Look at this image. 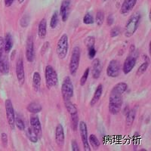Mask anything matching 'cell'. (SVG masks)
I'll use <instances>...</instances> for the list:
<instances>
[{
    "label": "cell",
    "instance_id": "46",
    "mask_svg": "<svg viewBox=\"0 0 151 151\" xmlns=\"http://www.w3.org/2000/svg\"><path fill=\"white\" fill-rule=\"evenodd\" d=\"M103 2H106V1H107V0H102Z\"/></svg>",
    "mask_w": 151,
    "mask_h": 151
},
{
    "label": "cell",
    "instance_id": "16",
    "mask_svg": "<svg viewBox=\"0 0 151 151\" xmlns=\"http://www.w3.org/2000/svg\"><path fill=\"white\" fill-rule=\"evenodd\" d=\"M136 64V58L133 55H129V57L126 58L125 60V62L123 64V67H122V70H123L124 74H128L133 70Z\"/></svg>",
    "mask_w": 151,
    "mask_h": 151
},
{
    "label": "cell",
    "instance_id": "39",
    "mask_svg": "<svg viewBox=\"0 0 151 151\" xmlns=\"http://www.w3.org/2000/svg\"><path fill=\"white\" fill-rule=\"evenodd\" d=\"M1 140L3 144L4 147H6L8 144V135L6 133H2L1 134Z\"/></svg>",
    "mask_w": 151,
    "mask_h": 151
},
{
    "label": "cell",
    "instance_id": "2",
    "mask_svg": "<svg viewBox=\"0 0 151 151\" xmlns=\"http://www.w3.org/2000/svg\"><path fill=\"white\" fill-rule=\"evenodd\" d=\"M141 18V15L139 12H135L129 17L124 29V35L125 37H132L134 34L139 26Z\"/></svg>",
    "mask_w": 151,
    "mask_h": 151
},
{
    "label": "cell",
    "instance_id": "32",
    "mask_svg": "<svg viewBox=\"0 0 151 151\" xmlns=\"http://www.w3.org/2000/svg\"><path fill=\"white\" fill-rule=\"evenodd\" d=\"M94 44H95V39L94 36H88L85 40V45H86L88 49L91 47H94Z\"/></svg>",
    "mask_w": 151,
    "mask_h": 151
},
{
    "label": "cell",
    "instance_id": "1",
    "mask_svg": "<svg viewBox=\"0 0 151 151\" xmlns=\"http://www.w3.org/2000/svg\"><path fill=\"white\" fill-rule=\"evenodd\" d=\"M127 88L128 84L123 82L117 83L112 88L109 98V111L113 115H116L120 112L122 105V96Z\"/></svg>",
    "mask_w": 151,
    "mask_h": 151
},
{
    "label": "cell",
    "instance_id": "18",
    "mask_svg": "<svg viewBox=\"0 0 151 151\" xmlns=\"http://www.w3.org/2000/svg\"><path fill=\"white\" fill-rule=\"evenodd\" d=\"M101 62L98 58H95L93 60L92 63V70H91V73H92V76L94 79H97L100 77L101 76Z\"/></svg>",
    "mask_w": 151,
    "mask_h": 151
},
{
    "label": "cell",
    "instance_id": "5",
    "mask_svg": "<svg viewBox=\"0 0 151 151\" xmlns=\"http://www.w3.org/2000/svg\"><path fill=\"white\" fill-rule=\"evenodd\" d=\"M45 83L48 88H52L57 86L58 83V74L55 71V69L51 65L46 66L45 70Z\"/></svg>",
    "mask_w": 151,
    "mask_h": 151
},
{
    "label": "cell",
    "instance_id": "34",
    "mask_svg": "<svg viewBox=\"0 0 151 151\" xmlns=\"http://www.w3.org/2000/svg\"><path fill=\"white\" fill-rule=\"evenodd\" d=\"M90 73V68L89 67H87L86 69V70H85L84 73L83 75L82 76V77L80 79V86H85V84L86 83V81H87L88 77V76H89Z\"/></svg>",
    "mask_w": 151,
    "mask_h": 151
},
{
    "label": "cell",
    "instance_id": "17",
    "mask_svg": "<svg viewBox=\"0 0 151 151\" xmlns=\"http://www.w3.org/2000/svg\"><path fill=\"white\" fill-rule=\"evenodd\" d=\"M137 0H124L120 9V13L123 15L129 14L134 9Z\"/></svg>",
    "mask_w": 151,
    "mask_h": 151
},
{
    "label": "cell",
    "instance_id": "4",
    "mask_svg": "<svg viewBox=\"0 0 151 151\" xmlns=\"http://www.w3.org/2000/svg\"><path fill=\"white\" fill-rule=\"evenodd\" d=\"M81 51L79 47L76 46L73 48L72 55H71L70 61L69 64V70L72 76H75L78 69H79V63H80Z\"/></svg>",
    "mask_w": 151,
    "mask_h": 151
},
{
    "label": "cell",
    "instance_id": "43",
    "mask_svg": "<svg viewBox=\"0 0 151 151\" xmlns=\"http://www.w3.org/2000/svg\"><path fill=\"white\" fill-rule=\"evenodd\" d=\"M14 0H5V5L6 7H10L14 3Z\"/></svg>",
    "mask_w": 151,
    "mask_h": 151
},
{
    "label": "cell",
    "instance_id": "8",
    "mask_svg": "<svg viewBox=\"0 0 151 151\" xmlns=\"http://www.w3.org/2000/svg\"><path fill=\"white\" fill-rule=\"evenodd\" d=\"M5 106L8 123H9L11 129L14 130L15 128V113H14V110L12 101L10 99L5 100Z\"/></svg>",
    "mask_w": 151,
    "mask_h": 151
},
{
    "label": "cell",
    "instance_id": "37",
    "mask_svg": "<svg viewBox=\"0 0 151 151\" xmlns=\"http://www.w3.org/2000/svg\"><path fill=\"white\" fill-rule=\"evenodd\" d=\"M96 54H97V51L94 47H91V48L88 49V58L89 59H91V60L94 59V58H95Z\"/></svg>",
    "mask_w": 151,
    "mask_h": 151
},
{
    "label": "cell",
    "instance_id": "27",
    "mask_svg": "<svg viewBox=\"0 0 151 151\" xmlns=\"http://www.w3.org/2000/svg\"><path fill=\"white\" fill-rule=\"evenodd\" d=\"M27 136L28 139L33 143H36L39 139L36 134L34 132V131L31 129V127H29L27 130Z\"/></svg>",
    "mask_w": 151,
    "mask_h": 151
},
{
    "label": "cell",
    "instance_id": "25",
    "mask_svg": "<svg viewBox=\"0 0 151 151\" xmlns=\"http://www.w3.org/2000/svg\"><path fill=\"white\" fill-rule=\"evenodd\" d=\"M125 116H126V118H125V124H126V126H127V127H131L132 125V124H133V122H134V119H135V110H129Z\"/></svg>",
    "mask_w": 151,
    "mask_h": 151
},
{
    "label": "cell",
    "instance_id": "30",
    "mask_svg": "<svg viewBox=\"0 0 151 151\" xmlns=\"http://www.w3.org/2000/svg\"><path fill=\"white\" fill-rule=\"evenodd\" d=\"M104 21V12L103 11H98L96 14V19L95 22L98 24V26L101 27L103 24Z\"/></svg>",
    "mask_w": 151,
    "mask_h": 151
},
{
    "label": "cell",
    "instance_id": "15",
    "mask_svg": "<svg viewBox=\"0 0 151 151\" xmlns=\"http://www.w3.org/2000/svg\"><path fill=\"white\" fill-rule=\"evenodd\" d=\"M70 0L63 1L60 8V15L63 22H66L67 21L70 14Z\"/></svg>",
    "mask_w": 151,
    "mask_h": 151
},
{
    "label": "cell",
    "instance_id": "26",
    "mask_svg": "<svg viewBox=\"0 0 151 151\" xmlns=\"http://www.w3.org/2000/svg\"><path fill=\"white\" fill-rule=\"evenodd\" d=\"M88 143H89V145H91L92 147V148H94V150H98L100 147V143L99 140H98V137L94 135V134H91V135L88 137Z\"/></svg>",
    "mask_w": 151,
    "mask_h": 151
},
{
    "label": "cell",
    "instance_id": "38",
    "mask_svg": "<svg viewBox=\"0 0 151 151\" xmlns=\"http://www.w3.org/2000/svg\"><path fill=\"white\" fill-rule=\"evenodd\" d=\"M4 52V39L0 36V58L3 57Z\"/></svg>",
    "mask_w": 151,
    "mask_h": 151
},
{
    "label": "cell",
    "instance_id": "6",
    "mask_svg": "<svg viewBox=\"0 0 151 151\" xmlns=\"http://www.w3.org/2000/svg\"><path fill=\"white\" fill-rule=\"evenodd\" d=\"M69 43L68 36L67 34H63L59 39L58 44H57L56 52L57 55L60 59H64L67 57L68 52Z\"/></svg>",
    "mask_w": 151,
    "mask_h": 151
},
{
    "label": "cell",
    "instance_id": "11",
    "mask_svg": "<svg viewBox=\"0 0 151 151\" xmlns=\"http://www.w3.org/2000/svg\"><path fill=\"white\" fill-rule=\"evenodd\" d=\"M26 58L27 60L29 63L34 60L35 52H34V43H33V37L29 36L27 38L26 44Z\"/></svg>",
    "mask_w": 151,
    "mask_h": 151
},
{
    "label": "cell",
    "instance_id": "36",
    "mask_svg": "<svg viewBox=\"0 0 151 151\" xmlns=\"http://www.w3.org/2000/svg\"><path fill=\"white\" fill-rule=\"evenodd\" d=\"M120 33H121V29L119 27H113V29L110 30V36H111L112 38L116 37V36H118Z\"/></svg>",
    "mask_w": 151,
    "mask_h": 151
},
{
    "label": "cell",
    "instance_id": "14",
    "mask_svg": "<svg viewBox=\"0 0 151 151\" xmlns=\"http://www.w3.org/2000/svg\"><path fill=\"white\" fill-rule=\"evenodd\" d=\"M29 123H30L31 129L34 131L38 138H40L42 136V125L41 122H40V118L38 116L30 117Z\"/></svg>",
    "mask_w": 151,
    "mask_h": 151
},
{
    "label": "cell",
    "instance_id": "28",
    "mask_svg": "<svg viewBox=\"0 0 151 151\" xmlns=\"http://www.w3.org/2000/svg\"><path fill=\"white\" fill-rule=\"evenodd\" d=\"M149 64V61H145L144 63H143V64L140 66L139 68L137 69V72H136V76H142L148 69Z\"/></svg>",
    "mask_w": 151,
    "mask_h": 151
},
{
    "label": "cell",
    "instance_id": "13",
    "mask_svg": "<svg viewBox=\"0 0 151 151\" xmlns=\"http://www.w3.org/2000/svg\"><path fill=\"white\" fill-rule=\"evenodd\" d=\"M55 140L59 147H62L64 146L65 142V134H64V127L61 124H58L57 125L55 129Z\"/></svg>",
    "mask_w": 151,
    "mask_h": 151
},
{
    "label": "cell",
    "instance_id": "44",
    "mask_svg": "<svg viewBox=\"0 0 151 151\" xmlns=\"http://www.w3.org/2000/svg\"><path fill=\"white\" fill-rule=\"evenodd\" d=\"M134 50H135V47H134V45H132L130 47V50H129V52H134Z\"/></svg>",
    "mask_w": 151,
    "mask_h": 151
},
{
    "label": "cell",
    "instance_id": "9",
    "mask_svg": "<svg viewBox=\"0 0 151 151\" xmlns=\"http://www.w3.org/2000/svg\"><path fill=\"white\" fill-rule=\"evenodd\" d=\"M79 133H80L81 139H82V142H83V147H84V150L86 151H90L91 150V147L88 143V129L87 125L85 122L81 121L79 123Z\"/></svg>",
    "mask_w": 151,
    "mask_h": 151
},
{
    "label": "cell",
    "instance_id": "7",
    "mask_svg": "<svg viewBox=\"0 0 151 151\" xmlns=\"http://www.w3.org/2000/svg\"><path fill=\"white\" fill-rule=\"evenodd\" d=\"M67 110L68 111L69 114L70 116V122L71 127L73 130L76 131L79 126V115H78V110L76 106L70 101L64 102Z\"/></svg>",
    "mask_w": 151,
    "mask_h": 151
},
{
    "label": "cell",
    "instance_id": "35",
    "mask_svg": "<svg viewBox=\"0 0 151 151\" xmlns=\"http://www.w3.org/2000/svg\"><path fill=\"white\" fill-rule=\"evenodd\" d=\"M15 126L20 131H24L25 129V124L24 121L19 117H15Z\"/></svg>",
    "mask_w": 151,
    "mask_h": 151
},
{
    "label": "cell",
    "instance_id": "10",
    "mask_svg": "<svg viewBox=\"0 0 151 151\" xmlns=\"http://www.w3.org/2000/svg\"><path fill=\"white\" fill-rule=\"evenodd\" d=\"M120 73V65L117 60H111L106 68V75L109 77L116 78Z\"/></svg>",
    "mask_w": 151,
    "mask_h": 151
},
{
    "label": "cell",
    "instance_id": "12",
    "mask_svg": "<svg viewBox=\"0 0 151 151\" xmlns=\"http://www.w3.org/2000/svg\"><path fill=\"white\" fill-rule=\"evenodd\" d=\"M16 76L17 79L20 83L23 84L25 80V73H24V61L21 57H20L16 63Z\"/></svg>",
    "mask_w": 151,
    "mask_h": 151
},
{
    "label": "cell",
    "instance_id": "40",
    "mask_svg": "<svg viewBox=\"0 0 151 151\" xmlns=\"http://www.w3.org/2000/svg\"><path fill=\"white\" fill-rule=\"evenodd\" d=\"M71 146H72L73 151H79V145H78L77 142L75 140L72 141V142H71Z\"/></svg>",
    "mask_w": 151,
    "mask_h": 151
},
{
    "label": "cell",
    "instance_id": "23",
    "mask_svg": "<svg viewBox=\"0 0 151 151\" xmlns=\"http://www.w3.org/2000/svg\"><path fill=\"white\" fill-rule=\"evenodd\" d=\"M27 110H28V112L31 113H33V114H36V113H39L40 112L42 111V107L41 104L38 102L33 101L31 102L30 104H28V106H27Z\"/></svg>",
    "mask_w": 151,
    "mask_h": 151
},
{
    "label": "cell",
    "instance_id": "21",
    "mask_svg": "<svg viewBox=\"0 0 151 151\" xmlns=\"http://www.w3.org/2000/svg\"><path fill=\"white\" fill-rule=\"evenodd\" d=\"M47 33V21L43 18L40 21L38 26V35L40 39H44L46 36Z\"/></svg>",
    "mask_w": 151,
    "mask_h": 151
},
{
    "label": "cell",
    "instance_id": "41",
    "mask_svg": "<svg viewBox=\"0 0 151 151\" xmlns=\"http://www.w3.org/2000/svg\"><path fill=\"white\" fill-rule=\"evenodd\" d=\"M113 23H114V18H113V16L112 15V14H110V15L107 17V18H106V24L109 25V26H111Z\"/></svg>",
    "mask_w": 151,
    "mask_h": 151
},
{
    "label": "cell",
    "instance_id": "20",
    "mask_svg": "<svg viewBox=\"0 0 151 151\" xmlns=\"http://www.w3.org/2000/svg\"><path fill=\"white\" fill-rule=\"evenodd\" d=\"M9 73V64L8 59L3 55L0 58V76L8 75Z\"/></svg>",
    "mask_w": 151,
    "mask_h": 151
},
{
    "label": "cell",
    "instance_id": "42",
    "mask_svg": "<svg viewBox=\"0 0 151 151\" xmlns=\"http://www.w3.org/2000/svg\"><path fill=\"white\" fill-rule=\"evenodd\" d=\"M48 48H49V42H46L44 43V45L42 46V52H43V53L45 52H46V50L48 49Z\"/></svg>",
    "mask_w": 151,
    "mask_h": 151
},
{
    "label": "cell",
    "instance_id": "22",
    "mask_svg": "<svg viewBox=\"0 0 151 151\" xmlns=\"http://www.w3.org/2000/svg\"><path fill=\"white\" fill-rule=\"evenodd\" d=\"M13 47V40L12 35L9 33H6L4 39V51L5 53H9Z\"/></svg>",
    "mask_w": 151,
    "mask_h": 151
},
{
    "label": "cell",
    "instance_id": "29",
    "mask_svg": "<svg viewBox=\"0 0 151 151\" xmlns=\"http://www.w3.org/2000/svg\"><path fill=\"white\" fill-rule=\"evenodd\" d=\"M59 17H58V13L55 12L53 14H52V17H51V21H50V27L52 29H55L57 27L58 24Z\"/></svg>",
    "mask_w": 151,
    "mask_h": 151
},
{
    "label": "cell",
    "instance_id": "24",
    "mask_svg": "<svg viewBox=\"0 0 151 151\" xmlns=\"http://www.w3.org/2000/svg\"><path fill=\"white\" fill-rule=\"evenodd\" d=\"M41 86V76L39 72H35L33 76V88L35 91H38Z\"/></svg>",
    "mask_w": 151,
    "mask_h": 151
},
{
    "label": "cell",
    "instance_id": "45",
    "mask_svg": "<svg viewBox=\"0 0 151 151\" xmlns=\"http://www.w3.org/2000/svg\"><path fill=\"white\" fill-rule=\"evenodd\" d=\"M24 1H25V0H18V3L19 4H22L23 2H24Z\"/></svg>",
    "mask_w": 151,
    "mask_h": 151
},
{
    "label": "cell",
    "instance_id": "33",
    "mask_svg": "<svg viewBox=\"0 0 151 151\" xmlns=\"http://www.w3.org/2000/svg\"><path fill=\"white\" fill-rule=\"evenodd\" d=\"M94 22V17H93L92 14L89 12H88L85 14L84 17H83V23L85 24H87V25H89V24H92Z\"/></svg>",
    "mask_w": 151,
    "mask_h": 151
},
{
    "label": "cell",
    "instance_id": "31",
    "mask_svg": "<svg viewBox=\"0 0 151 151\" xmlns=\"http://www.w3.org/2000/svg\"><path fill=\"white\" fill-rule=\"evenodd\" d=\"M29 22H30V17L28 14H24L20 20V25L21 27L27 28L29 26Z\"/></svg>",
    "mask_w": 151,
    "mask_h": 151
},
{
    "label": "cell",
    "instance_id": "19",
    "mask_svg": "<svg viewBox=\"0 0 151 151\" xmlns=\"http://www.w3.org/2000/svg\"><path fill=\"white\" fill-rule=\"evenodd\" d=\"M102 93H103V86H102V84H99L97 86L96 89L94 91L92 99H91V101H90V106H93L98 103V101H99L100 98H101V97Z\"/></svg>",
    "mask_w": 151,
    "mask_h": 151
},
{
    "label": "cell",
    "instance_id": "3",
    "mask_svg": "<svg viewBox=\"0 0 151 151\" xmlns=\"http://www.w3.org/2000/svg\"><path fill=\"white\" fill-rule=\"evenodd\" d=\"M61 93L64 102L70 101L73 97L74 88L70 76H66L63 80L61 85Z\"/></svg>",
    "mask_w": 151,
    "mask_h": 151
}]
</instances>
